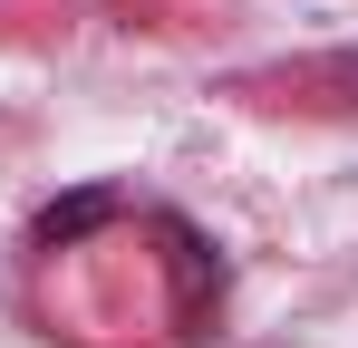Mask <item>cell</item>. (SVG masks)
<instances>
[{"label":"cell","instance_id":"6da1fadb","mask_svg":"<svg viewBox=\"0 0 358 348\" xmlns=\"http://www.w3.org/2000/svg\"><path fill=\"white\" fill-rule=\"evenodd\" d=\"M155 242H165V261H175V300H184V319H203V310L223 300V261H213V252H203V232L175 223V213L155 223Z\"/></svg>","mask_w":358,"mask_h":348},{"label":"cell","instance_id":"7a4b0ae2","mask_svg":"<svg viewBox=\"0 0 358 348\" xmlns=\"http://www.w3.org/2000/svg\"><path fill=\"white\" fill-rule=\"evenodd\" d=\"M126 203L107 194V184H87V194H68V203H49L39 223H29V252H68V242H87V232H107Z\"/></svg>","mask_w":358,"mask_h":348}]
</instances>
